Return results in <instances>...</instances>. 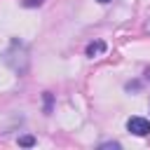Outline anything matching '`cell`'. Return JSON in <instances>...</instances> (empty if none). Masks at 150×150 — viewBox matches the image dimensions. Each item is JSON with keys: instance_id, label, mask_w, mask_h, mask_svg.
Returning a JSON list of instances; mask_svg holds the SVG:
<instances>
[{"instance_id": "cell-5", "label": "cell", "mask_w": 150, "mask_h": 150, "mask_svg": "<svg viewBox=\"0 0 150 150\" xmlns=\"http://www.w3.org/2000/svg\"><path fill=\"white\" fill-rule=\"evenodd\" d=\"M38 141H35V136H30V134H23V136H19V145L21 148H33Z\"/></svg>"}, {"instance_id": "cell-2", "label": "cell", "mask_w": 150, "mask_h": 150, "mask_svg": "<svg viewBox=\"0 0 150 150\" xmlns=\"http://www.w3.org/2000/svg\"><path fill=\"white\" fill-rule=\"evenodd\" d=\"M127 131L134 134V136H150V120L134 115V117L127 120Z\"/></svg>"}, {"instance_id": "cell-1", "label": "cell", "mask_w": 150, "mask_h": 150, "mask_svg": "<svg viewBox=\"0 0 150 150\" xmlns=\"http://www.w3.org/2000/svg\"><path fill=\"white\" fill-rule=\"evenodd\" d=\"M0 59H2V63H5L12 73H16V75H26V73H28L30 54H28V47H26L19 38H12L9 47L0 54Z\"/></svg>"}, {"instance_id": "cell-6", "label": "cell", "mask_w": 150, "mask_h": 150, "mask_svg": "<svg viewBox=\"0 0 150 150\" xmlns=\"http://www.w3.org/2000/svg\"><path fill=\"white\" fill-rule=\"evenodd\" d=\"M124 87H127V91H138V89H141V82H138V80H134V82H127Z\"/></svg>"}, {"instance_id": "cell-3", "label": "cell", "mask_w": 150, "mask_h": 150, "mask_svg": "<svg viewBox=\"0 0 150 150\" xmlns=\"http://www.w3.org/2000/svg\"><path fill=\"white\" fill-rule=\"evenodd\" d=\"M108 47H105V42L103 40H94V42H89L87 47H84V56H89V59H94V56H98V54H103Z\"/></svg>"}, {"instance_id": "cell-7", "label": "cell", "mask_w": 150, "mask_h": 150, "mask_svg": "<svg viewBox=\"0 0 150 150\" xmlns=\"http://www.w3.org/2000/svg\"><path fill=\"white\" fill-rule=\"evenodd\" d=\"M98 148H101V150H105V148H122V145H120L117 141H105V143H101Z\"/></svg>"}, {"instance_id": "cell-11", "label": "cell", "mask_w": 150, "mask_h": 150, "mask_svg": "<svg viewBox=\"0 0 150 150\" xmlns=\"http://www.w3.org/2000/svg\"><path fill=\"white\" fill-rule=\"evenodd\" d=\"M145 28H148V30H150V23H148V26H145Z\"/></svg>"}, {"instance_id": "cell-4", "label": "cell", "mask_w": 150, "mask_h": 150, "mask_svg": "<svg viewBox=\"0 0 150 150\" xmlns=\"http://www.w3.org/2000/svg\"><path fill=\"white\" fill-rule=\"evenodd\" d=\"M42 101H45V105H42L45 115H52V110H54V94L52 91H45L42 94Z\"/></svg>"}, {"instance_id": "cell-8", "label": "cell", "mask_w": 150, "mask_h": 150, "mask_svg": "<svg viewBox=\"0 0 150 150\" xmlns=\"http://www.w3.org/2000/svg\"><path fill=\"white\" fill-rule=\"evenodd\" d=\"M21 5H23V7H40V5H42V0H23Z\"/></svg>"}, {"instance_id": "cell-9", "label": "cell", "mask_w": 150, "mask_h": 150, "mask_svg": "<svg viewBox=\"0 0 150 150\" xmlns=\"http://www.w3.org/2000/svg\"><path fill=\"white\" fill-rule=\"evenodd\" d=\"M96 2H101V5H108V2H110V0H96Z\"/></svg>"}, {"instance_id": "cell-10", "label": "cell", "mask_w": 150, "mask_h": 150, "mask_svg": "<svg viewBox=\"0 0 150 150\" xmlns=\"http://www.w3.org/2000/svg\"><path fill=\"white\" fill-rule=\"evenodd\" d=\"M145 77H148V80H150V68H148V70H145Z\"/></svg>"}]
</instances>
